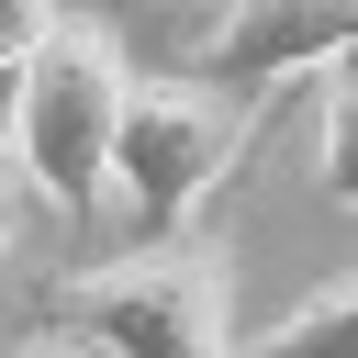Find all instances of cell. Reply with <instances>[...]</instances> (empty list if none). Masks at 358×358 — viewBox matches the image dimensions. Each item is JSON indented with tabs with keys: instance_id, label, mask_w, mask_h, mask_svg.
<instances>
[{
	"instance_id": "obj_8",
	"label": "cell",
	"mask_w": 358,
	"mask_h": 358,
	"mask_svg": "<svg viewBox=\"0 0 358 358\" xmlns=\"http://www.w3.org/2000/svg\"><path fill=\"white\" fill-rule=\"evenodd\" d=\"M11 179H22V168L0 157V257H11Z\"/></svg>"
},
{
	"instance_id": "obj_3",
	"label": "cell",
	"mask_w": 358,
	"mask_h": 358,
	"mask_svg": "<svg viewBox=\"0 0 358 358\" xmlns=\"http://www.w3.org/2000/svg\"><path fill=\"white\" fill-rule=\"evenodd\" d=\"M246 134H257V90L134 78V101H123V145H112V179H123L134 224H145V235H179V224L213 201V179L246 157Z\"/></svg>"
},
{
	"instance_id": "obj_5",
	"label": "cell",
	"mask_w": 358,
	"mask_h": 358,
	"mask_svg": "<svg viewBox=\"0 0 358 358\" xmlns=\"http://www.w3.org/2000/svg\"><path fill=\"white\" fill-rule=\"evenodd\" d=\"M313 179L336 213H358V56H336V90H324V145H313Z\"/></svg>"
},
{
	"instance_id": "obj_1",
	"label": "cell",
	"mask_w": 358,
	"mask_h": 358,
	"mask_svg": "<svg viewBox=\"0 0 358 358\" xmlns=\"http://www.w3.org/2000/svg\"><path fill=\"white\" fill-rule=\"evenodd\" d=\"M123 101H134V67L101 22H56L45 56L11 78V168L34 179V201H56L67 224L101 213L112 190V145H123Z\"/></svg>"
},
{
	"instance_id": "obj_6",
	"label": "cell",
	"mask_w": 358,
	"mask_h": 358,
	"mask_svg": "<svg viewBox=\"0 0 358 358\" xmlns=\"http://www.w3.org/2000/svg\"><path fill=\"white\" fill-rule=\"evenodd\" d=\"M67 11L56 0H0V78H22L34 56H45V34H56Z\"/></svg>"
},
{
	"instance_id": "obj_4",
	"label": "cell",
	"mask_w": 358,
	"mask_h": 358,
	"mask_svg": "<svg viewBox=\"0 0 358 358\" xmlns=\"http://www.w3.org/2000/svg\"><path fill=\"white\" fill-rule=\"evenodd\" d=\"M358 56V0H224V22L201 34L190 78L213 90H280L302 67Z\"/></svg>"
},
{
	"instance_id": "obj_2",
	"label": "cell",
	"mask_w": 358,
	"mask_h": 358,
	"mask_svg": "<svg viewBox=\"0 0 358 358\" xmlns=\"http://www.w3.org/2000/svg\"><path fill=\"white\" fill-rule=\"evenodd\" d=\"M67 324H90L101 347L123 358H235V268L224 246H201L190 224L179 235H145L134 257H101L56 291Z\"/></svg>"
},
{
	"instance_id": "obj_7",
	"label": "cell",
	"mask_w": 358,
	"mask_h": 358,
	"mask_svg": "<svg viewBox=\"0 0 358 358\" xmlns=\"http://www.w3.org/2000/svg\"><path fill=\"white\" fill-rule=\"evenodd\" d=\"M11 358H123V347H101L90 324H67V313H56V324H45L34 347H11Z\"/></svg>"
}]
</instances>
